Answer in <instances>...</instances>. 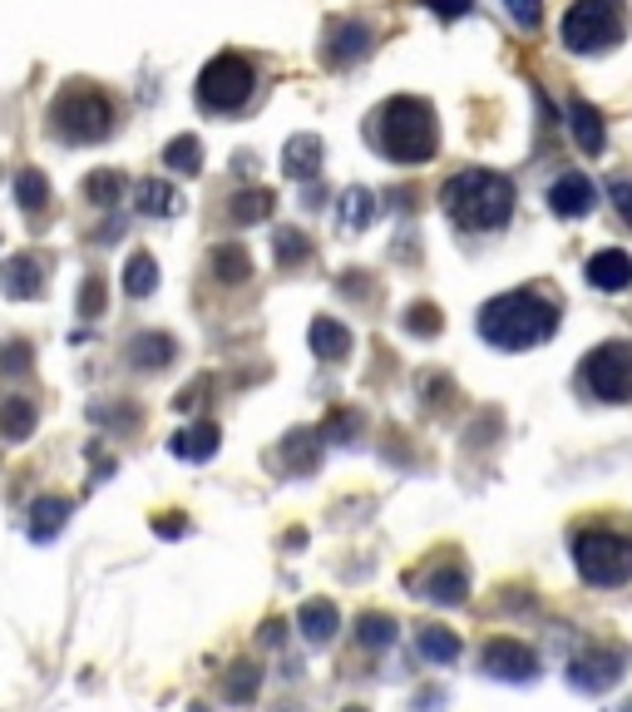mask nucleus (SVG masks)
<instances>
[{
	"instance_id": "1",
	"label": "nucleus",
	"mask_w": 632,
	"mask_h": 712,
	"mask_svg": "<svg viewBox=\"0 0 632 712\" xmlns=\"http://www.w3.org/2000/svg\"><path fill=\"white\" fill-rule=\"evenodd\" d=\"M558 297H549L543 287H514L479 307V336L499 352H529L558 332Z\"/></svg>"
},
{
	"instance_id": "2",
	"label": "nucleus",
	"mask_w": 632,
	"mask_h": 712,
	"mask_svg": "<svg viewBox=\"0 0 632 712\" xmlns=\"http://www.w3.org/2000/svg\"><path fill=\"white\" fill-rule=\"evenodd\" d=\"M371 138L385 158H395V164H430L435 148H440V124H435V109L425 104V99L395 94L375 109Z\"/></svg>"
},
{
	"instance_id": "3",
	"label": "nucleus",
	"mask_w": 632,
	"mask_h": 712,
	"mask_svg": "<svg viewBox=\"0 0 632 712\" xmlns=\"http://www.w3.org/2000/svg\"><path fill=\"white\" fill-rule=\"evenodd\" d=\"M444 213L454 218V227L464 233H494L514 218V183L494 168H464L444 183Z\"/></svg>"
},
{
	"instance_id": "4",
	"label": "nucleus",
	"mask_w": 632,
	"mask_h": 712,
	"mask_svg": "<svg viewBox=\"0 0 632 712\" xmlns=\"http://www.w3.org/2000/svg\"><path fill=\"white\" fill-rule=\"evenodd\" d=\"M558 35L573 55L618 49L622 35H628V5H622V0H573V5L563 10Z\"/></svg>"
},
{
	"instance_id": "5",
	"label": "nucleus",
	"mask_w": 632,
	"mask_h": 712,
	"mask_svg": "<svg viewBox=\"0 0 632 712\" xmlns=\"http://www.w3.org/2000/svg\"><path fill=\"white\" fill-rule=\"evenodd\" d=\"M49 119H55V134L65 144H99V138L114 134V104L94 85H69L49 104Z\"/></svg>"
},
{
	"instance_id": "6",
	"label": "nucleus",
	"mask_w": 632,
	"mask_h": 712,
	"mask_svg": "<svg viewBox=\"0 0 632 712\" xmlns=\"http://www.w3.org/2000/svg\"><path fill=\"white\" fill-rule=\"evenodd\" d=\"M573 564L598 589H622L632 583V539L618 530H583L573 539Z\"/></svg>"
},
{
	"instance_id": "7",
	"label": "nucleus",
	"mask_w": 632,
	"mask_h": 712,
	"mask_svg": "<svg viewBox=\"0 0 632 712\" xmlns=\"http://www.w3.org/2000/svg\"><path fill=\"white\" fill-rule=\"evenodd\" d=\"M578 381L592 401H608V405H628L632 401V342H602L583 356L578 366Z\"/></svg>"
},
{
	"instance_id": "8",
	"label": "nucleus",
	"mask_w": 632,
	"mask_h": 712,
	"mask_svg": "<svg viewBox=\"0 0 632 712\" xmlns=\"http://www.w3.org/2000/svg\"><path fill=\"white\" fill-rule=\"evenodd\" d=\"M252 59L237 55V49H223L217 59H207V69L198 75V104L213 109V114H233L252 99Z\"/></svg>"
},
{
	"instance_id": "9",
	"label": "nucleus",
	"mask_w": 632,
	"mask_h": 712,
	"mask_svg": "<svg viewBox=\"0 0 632 712\" xmlns=\"http://www.w3.org/2000/svg\"><path fill=\"white\" fill-rule=\"evenodd\" d=\"M622 668H628V648H612V643H598V648L578 653V658H568V688L578 692H608L612 682L622 678Z\"/></svg>"
},
{
	"instance_id": "10",
	"label": "nucleus",
	"mask_w": 632,
	"mask_h": 712,
	"mask_svg": "<svg viewBox=\"0 0 632 712\" xmlns=\"http://www.w3.org/2000/svg\"><path fill=\"white\" fill-rule=\"evenodd\" d=\"M479 668L499 682H529L539 678V653L519 638H489L479 653Z\"/></svg>"
},
{
	"instance_id": "11",
	"label": "nucleus",
	"mask_w": 632,
	"mask_h": 712,
	"mask_svg": "<svg viewBox=\"0 0 632 712\" xmlns=\"http://www.w3.org/2000/svg\"><path fill=\"white\" fill-rule=\"evenodd\" d=\"M45 272H49L45 257H35V253H15L5 267H0V292L15 297V302H30V297L45 292Z\"/></svg>"
},
{
	"instance_id": "12",
	"label": "nucleus",
	"mask_w": 632,
	"mask_h": 712,
	"mask_svg": "<svg viewBox=\"0 0 632 712\" xmlns=\"http://www.w3.org/2000/svg\"><path fill=\"white\" fill-rule=\"evenodd\" d=\"M549 208L558 218H588L598 208V188H592L588 174H563L558 183L549 188Z\"/></svg>"
},
{
	"instance_id": "13",
	"label": "nucleus",
	"mask_w": 632,
	"mask_h": 712,
	"mask_svg": "<svg viewBox=\"0 0 632 712\" xmlns=\"http://www.w3.org/2000/svg\"><path fill=\"white\" fill-rule=\"evenodd\" d=\"M583 277H588L598 292H628L632 287V257L622 253V247H602V253L588 257Z\"/></svg>"
},
{
	"instance_id": "14",
	"label": "nucleus",
	"mask_w": 632,
	"mask_h": 712,
	"mask_svg": "<svg viewBox=\"0 0 632 712\" xmlns=\"http://www.w3.org/2000/svg\"><path fill=\"white\" fill-rule=\"evenodd\" d=\"M371 55V25H361V20H336L331 30H326V59L331 65H351V59Z\"/></svg>"
},
{
	"instance_id": "15",
	"label": "nucleus",
	"mask_w": 632,
	"mask_h": 712,
	"mask_svg": "<svg viewBox=\"0 0 632 712\" xmlns=\"http://www.w3.org/2000/svg\"><path fill=\"white\" fill-rule=\"evenodd\" d=\"M415 589H420V599L430 603H464V593H470V574L460 569V564H440V569H430L425 579H415Z\"/></svg>"
},
{
	"instance_id": "16",
	"label": "nucleus",
	"mask_w": 632,
	"mask_h": 712,
	"mask_svg": "<svg viewBox=\"0 0 632 712\" xmlns=\"http://www.w3.org/2000/svg\"><path fill=\"white\" fill-rule=\"evenodd\" d=\"M568 129H573V138H578L583 154H602V144H608L602 109H592L588 99H568Z\"/></svg>"
},
{
	"instance_id": "17",
	"label": "nucleus",
	"mask_w": 632,
	"mask_h": 712,
	"mask_svg": "<svg viewBox=\"0 0 632 712\" xmlns=\"http://www.w3.org/2000/svg\"><path fill=\"white\" fill-rule=\"evenodd\" d=\"M321 154H326V148H321V138H316V134H292V138H286V148H282V174L286 178H302V183H306V178L321 174Z\"/></svg>"
},
{
	"instance_id": "18",
	"label": "nucleus",
	"mask_w": 632,
	"mask_h": 712,
	"mask_svg": "<svg viewBox=\"0 0 632 712\" xmlns=\"http://www.w3.org/2000/svg\"><path fill=\"white\" fill-rule=\"evenodd\" d=\"M296 623H302L306 643H331L336 628H341V613H336L331 599H312V603H302V609H296Z\"/></svg>"
},
{
	"instance_id": "19",
	"label": "nucleus",
	"mask_w": 632,
	"mask_h": 712,
	"mask_svg": "<svg viewBox=\"0 0 632 712\" xmlns=\"http://www.w3.org/2000/svg\"><path fill=\"white\" fill-rule=\"evenodd\" d=\"M306 342H312V352L321 356V361H341V356L351 352V332H346L336 316H316L312 332H306Z\"/></svg>"
},
{
	"instance_id": "20",
	"label": "nucleus",
	"mask_w": 632,
	"mask_h": 712,
	"mask_svg": "<svg viewBox=\"0 0 632 712\" xmlns=\"http://www.w3.org/2000/svg\"><path fill=\"white\" fill-rule=\"evenodd\" d=\"M173 336H163V332H144V336H134L128 342V356H134V366L138 371H158V366H168L173 361Z\"/></svg>"
},
{
	"instance_id": "21",
	"label": "nucleus",
	"mask_w": 632,
	"mask_h": 712,
	"mask_svg": "<svg viewBox=\"0 0 632 712\" xmlns=\"http://www.w3.org/2000/svg\"><path fill=\"white\" fill-rule=\"evenodd\" d=\"M65 520H69V500H59V494L35 500V510H30V539H55L65 530Z\"/></svg>"
},
{
	"instance_id": "22",
	"label": "nucleus",
	"mask_w": 632,
	"mask_h": 712,
	"mask_svg": "<svg viewBox=\"0 0 632 712\" xmlns=\"http://www.w3.org/2000/svg\"><path fill=\"white\" fill-rule=\"evenodd\" d=\"M168 450L178 455V460H207V455L217 450V425H188V431H178L173 435V445Z\"/></svg>"
},
{
	"instance_id": "23",
	"label": "nucleus",
	"mask_w": 632,
	"mask_h": 712,
	"mask_svg": "<svg viewBox=\"0 0 632 712\" xmlns=\"http://www.w3.org/2000/svg\"><path fill=\"white\" fill-rule=\"evenodd\" d=\"M30 431H35V401L5 396V401H0V435H5V441H25Z\"/></svg>"
},
{
	"instance_id": "24",
	"label": "nucleus",
	"mask_w": 632,
	"mask_h": 712,
	"mask_svg": "<svg viewBox=\"0 0 632 712\" xmlns=\"http://www.w3.org/2000/svg\"><path fill=\"white\" fill-rule=\"evenodd\" d=\"M415 648H420L425 663H454L460 658V638H454L450 628H435V623L415 633Z\"/></svg>"
},
{
	"instance_id": "25",
	"label": "nucleus",
	"mask_w": 632,
	"mask_h": 712,
	"mask_svg": "<svg viewBox=\"0 0 632 712\" xmlns=\"http://www.w3.org/2000/svg\"><path fill=\"white\" fill-rule=\"evenodd\" d=\"M276 208V193H267V188H242V193L227 203V213L237 218V223H262V218H272Z\"/></svg>"
},
{
	"instance_id": "26",
	"label": "nucleus",
	"mask_w": 632,
	"mask_h": 712,
	"mask_svg": "<svg viewBox=\"0 0 632 712\" xmlns=\"http://www.w3.org/2000/svg\"><path fill=\"white\" fill-rule=\"evenodd\" d=\"M124 174H119V168H94V174L84 178V198L89 203H99V208H109V203H119V198H124Z\"/></svg>"
},
{
	"instance_id": "27",
	"label": "nucleus",
	"mask_w": 632,
	"mask_h": 712,
	"mask_svg": "<svg viewBox=\"0 0 632 712\" xmlns=\"http://www.w3.org/2000/svg\"><path fill=\"white\" fill-rule=\"evenodd\" d=\"M247 272H252V263H247V253L237 243H223L213 253V277H217V282H227V287L247 282Z\"/></svg>"
},
{
	"instance_id": "28",
	"label": "nucleus",
	"mask_w": 632,
	"mask_h": 712,
	"mask_svg": "<svg viewBox=\"0 0 632 712\" xmlns=\"http://www.w3.org/2000/svg\"><path fill=\"white\" fill-rule=\"evenodd\" d=\"M163 158L173 174H198V168H203V144H198L193 134H178V138H168Z\"/></svg>"
},
{
	"instance_id": "29",
	"label": "nucleus",
	"mask_w": 632,
	"mask_h": 712,
	"mask_svg": "<svg viewBox=\"0 0 632 712\" xmlns=\"http://www.w3.org/2000/svg\"><path fill=\"white\" fill-rule=\"evenodd\" d=\"M158 287V263L148 253H134L128 257V267H124V292L128 297H148Z\"/></svg>"
},
{
	"instance_id": "30",
	"label": "nucleus",
	"mask_w": 632,
	"mask_h": 712,
	"mask_svg": "<svg viewBox=\"0 0 632 712\" xmlns=\"http://www.w3.org/2000/svg\"><path fill=\"white\" fill-rule=\"evenodd\" d=\"M395 619L391 613H361V619H356V638L365 643V648H385V643H395Z\"/></svg>"
},
{
	"instance_id": "31",
	"label": "nucleus",
	"mask_w": 632,
	"mask_h": 712,
	"mask_svg": "<svg viewBox=\"0 0 632 712\" xmlns=\"http://www.w3.org/2000/svg\"><path fill=\"white\" fill-rule=\"evenodd\" d=\"M306 253H312L306 233H296V227H276V237H272V257H276V267H296V263H306Z\"/></svg>"
},
{
	"instance_id": "32",
	"label": "nucleus",
	"mask_w": 632,
	"mask_h": 712,
	"mask_svg": "<svg viewBox=\"0 0 632 712\" xmlns=\"http://www.w3.org/2000/svg\"><path fill=\"white\" fill-rule=\"evenodd\" d=\"M316 455H321V445H316L312 431H292V435L282 441V460L292 465V470H312Z\"/></svg>"
},
{
	"instance_id": "33",
	"label": "nucleus",
	"mask_w": 632,
	"mask_h": 712,
	"mask_svg": "<svg viewBox=\"0 0 632 712\" xmlns=\"http://www.w3.org/2000/svg\"><path fill=\"white\" fill-rule=\"evenodd\" d=\"M138 213H178V193L168 183H158V178H144L138 183Z\"/></svg>"
},
{
	"instance_id": "34",
	"label": "nucleus",
	"mask_w": 632,
	"mask_h": 712,
	"mask_svg": "<svg viewBox=\"0 0 632 712\" xmlns=\"http://www.w3.org/2000/svg\"><path fill=\"white\" fill-rule=\"evenodd\" d=\"M375 218V198L365 188H346L341 193V227H365Z\"/></svg>"
},
{
	"instance_id": "35",
	"label": "nucleus",
	"mask_w": 632,
	"mask_h": 712,
	"mask_svg": "<svg viewBox=\"0 0 632 712\" xmlns=\"http://www.w3.org/2000/svg\"><path fill=\"white\" fill-rule=\"evenodd\" d=\"M15 198H20V208H25V213H40V208L49 203V183H45V174L25 168V174L15 178Z\"/></svg>"
},
{
	"instance_id": "36",
	"label": "nucleus",
	"mask_w": 632,
	"mask_h": 712,
	"mask_svg": "<svg viewBox=\"0 0 632 712\" xmlns=\"http://www.w3.org/2000/svg\"><path fill=\"white\" fill-rule=\"evenodd\" d=\"M440 307H430V302H415L410 312H405V332H415V336H435L440 332Z\"/></svg>"
},
{
	"instance_id": "37",
	"label": "nucleus",
	"mask_w": 632,
	"mask_h": 712,
	"mask_svg": "<svg viewBox=\"0 0 632 712\" xmlns=\"http://www.w3.org/2000/svg\"><path fill=\"white\" fill-rule=\"evenodd\" d=\"M257 692V668L252 663H242V668H233V678H227V698L233 702H252Z\"/></svg>"
},
{
	"instance_id": "38",
	"label": "nucleus",
	"mask_w": 632,
	"mask_h": 712,
	"mask_svg": "<svg viewBox=\"0 0 632 712\" xmlns=\"http://www.w3.org/2000/svg\"><path fill=\"white\" fill-rule=\"evenodd\" d=\"M104 312V277H84V292H79V316H99Z\"/></svg>"
},
{
	"instance_id": "39",
	"label": "nucleus",
	"mask_w": 632,
	"mask_h": 712,
	"mask_svg": "<svg viewBox=\"0 0 632 712\" xmlns=\"http://www.w3.org/2000/svg\"><path fill=\"white\" fill-rule=\"evenodd\" d=\"M504 5H509L514 25H523V30H533L543 20V0H504Z\"/></svg>"
},
{
	"instance_id": "40",
	"label": "nucleus",
	"mask_w": 632,
	"mask_h": 712,
	"mask_svg": "<svg viewBox=\"0 0 632 712\" xmlns=\"http://www.w3.org/2000/svg\"><path fill=\"white\" fill-rule=\"evenodd\" d=\"M608 198H612V208L622 213V223L632 227V178H612V183H608Z\"/></svg>"
},
{
	"instance_id": "41",
	"label": "nucleus",
	"mask_w": 632,
	"mask_h": 712,
	"mask_svg": "<svg viewBox=\"0 0 632 712\" xmlns=\"http://www.w3.org/2000/svg\"><path fill=\"white\" fill-rule=\"evenodd\" d=\"M0 371H10V376L30 371V346L25 342H10L5 352H0Z\"/></svg>"
},
{
	"instance_id": "42",
	"label": "nucleus",
	"mask_w": 632,
	"mask_h": 712,
	"mask_svg": "<svg viewBox=\"0 0 632 712\" xmlns=\"http://www.w3.org/2000/svg\"><path fill=\"white\" fill-rule=\"evenodd\" d=\"M425 5L435 10V15L454 20V15H470V0H425Z\"/></svg>"
},
{
	"instance_id": "43",
	"label": "nucleus",
	"mask_w": 632,
	"mask_h": 712,
	"mask_svg": "<svg viewBox=\"0 0 632 712\" xmlns=\"http://www.w3.org/2000/svg\"><path fill=\"white\" fill-rule=\"evenodd\" d=\"M154 534H163V539H178V534H183V520H154Z\"/></svg>"
},
{
	"instance_id": "44",
	"label": "nucleus",
	"mask_w": 632,
	"mask_h": 712,
	"mask_svg": "<svg viewBox=\"0 0 632 712\" xmlns=\"http://www.w3.org/2000/svg\"><path fill=\"white\" fill-rule=\"evenodd\" d=\"M346 712H365V708H346Z\"/></svg>"
},
{
	"instance_id": "45",
	"label": "nucleus",
	"mask_w": 632,
	"mask_h": 712,
	"mask_svg": "<svg viewBox=\"0 0 632 712\" xmlns=\"http://www.w3.org/2000/svg\"><path fill=\"white\" fill-rule=\"evenodd\" d=\"M622 712H632V702H628V708H622Z\"/></svg>"
}]
</instances>
